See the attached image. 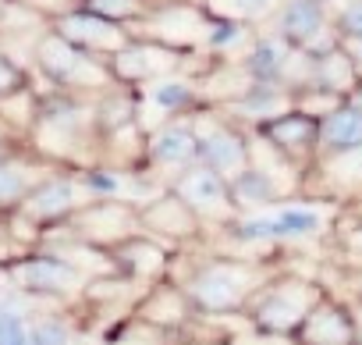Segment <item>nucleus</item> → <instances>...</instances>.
<instances>
[{
    "mask_svg": "<svg viewBox=\"0 0 362 345\" xmlns=\"http://www.w3.org/2000/svg\"><path fill=\"white\" fill-rule=\"evenodd\" d=\"M174 57H181V50L167 47V43H149V40H135L128 47H121L110 57V75L121 86H142V82H156L163 79L167 68H174Z\"/></svg>",
    "mask_w": 362,
    "mask_h": 345,
    "instance_id": "dca6fc26",
    "label": "nucleus"
},
{
    "mask_svg": "<svg viewBox=\"0 0 362 345\" xmlns=\"http://www.w3.org/2000/svg\"><path fill=\"white\" fill-rule=\"evenodd\" d=\"M337 246H341V253H344L348 260L362 264V217H355V225L341 228V235H337Z\"/></svg>",
    "mask_w": 362,
    "mask_h": 345,
    "instance_id": "72a5a7b5",
    "label": "nucleus"
},
{
    "mask_svg": "<svg viewBox=\"0 0 362 345\" xmlns=\"http://www.w3.org/2000/svg\"><path fill=\"white\" fill-rule=\"evenodd\" d=\"M249 36V26L245 22H235V18H221V15H206V43L210 50H231L238 43H245Z\"/></svg>",
    "mask_w": 362,
    "mask_h": 345,
    "instance_id": "cd10ccee",
    "label": "nucleus"
},
{
    "mask_svg": "<svg viewBox=\"0 0 362 345\" xmlns=\"http://www.w3.org/2000/svg\"><path fill=\"white\" fill-rule=\"evenodd\" d=\"M139 221H142L146 235H156V239H163L170 246L199 239V232H203V221L189 210V203H181L170 189H160L156 196H149L139 207Z\"/></svg>",
    "mask_w": 362,
    "mask_h": 345,
    "instance_id": "4468645a",
    "label": "nucleus"
},
{
    "mask_svg": "<svg viewBox=\"0 0 362 345\" xmlns=\"http://www.w3.org/2000/svg\"><path fill=\"white\" fill-rule=\"evenodd\" d=\"M93 125H96V135L100 139L117 135V132L139 125V93L132 86L100 93V100L93 103Z\"/></svg>",
    "mask_w": 362,
    "mask_h": 345,
    "instance_id": "5701e85b",
    "label": "nucleus"
},
{
    "mask_svg": "<svg viewBox=\"0 0 362 345\" xmlns=\"http://www.w3.org/2000/svg\"><path fill=\"white\" fill-rule=\"evenodd\" d=\"M110 256H114L117 274H124L132 285H146L149 288L156 281H167V271L177 260V249L170 242L156 239V235L139 232V235L124 239L121 246H114Z\"/></svg>",
    "mask_w": 362,
    "mask_h": 345,
    "instance_id": "9d476101",
    "label": "nucleus"
},
{
    "mask_svg": "<svg viewBox=\"0 0 362 345\" xmlns=\"http://www.w3.org/2000/svg\"><path fill=\"white\" fill-rule=\"evenodd\" d=\"M330 167H344V171H348V175H330V179H334V189L341 186L344 196L358 200V196H362V149H355V153H348V157H341V160H330Z\"/></svg>",
    "mask_w": 362,
    "mask_h": 345,
    "instance_id": "7c9ffc66",
    "label": "nucleus"
},
{
    "mask_svg": "<svg viewBox=\"0 0 362 345\" xmlns=\"http://www.w3.org/2000/svg\"><path fill=\"white\" fill-rule=\"evenodd\" d=\"M181 203H189V210L203 221V225H231L238 217L235 203H231V193H228V179L217 175V171L203 167V164H192L185 167L181 175L170 179L167 186Z\"/></svg>",
    "mask_w": 362,
    "mask_h": 345,
    "instance_id": "0eeeda50",
    "label": "nucleus"
},
{
    "mask_svg": "<svg viewBox=\"0 0 362 345\" xmlns=\"http://www.w3.org/2000/svg\"><path fill=\"white\" fill-rule=\"evenodd\" d=\"M25 86H29V82H25V68L15 64L4 50H0V100L11 96V93H18V89H25Z\"/></svg>",
    "mask_w": 362,
    "mask_h": 345,
    "instance_id": "473e14b6",
    "label": "nucleus"
},
{
    "mask_svg": "<svg viewBox=\"0 0 362 345\" xmlns=\"http://www.w3.org/2000/svg\"><path fill=\"white\" fill-rule=\"evenodd\" d=\"M50 175V167L47 164H36L33 157H8V160H0V214H8L15 207H22V200Z\"/></svg>",
    "mask_w": 362,
    "mask_h": 345,
    "instance_id": "4be33fe9",
    "label": "nucleus"
},
{
    "mask_svg": "<svg viewBox=\"0 0 362 345\" xmlns=\"http://www.w3.org/2000/svg\"><path fill=\"white\" fill-rule=\"evenodd\" d=\"M270 281L267 267L259 260H235V256H210L192 267L189 281H181L185 295L192 299L196 313L217 317V313H238L249 306V299Z\"/></svg>",
    "mask_w": 362,
    "mask_h": 345,
    "instance_id": "f257e3e1",
    "label": "nucleus"
},
{
    "mask_svg": "<svg viewBox=\"0 0 362 345\" xmlns=\"http://www.w3.org/2000/svg\"><path fill=\"white\" fill-rule=\"evenodd\" d=\"M192 128L199 135V164L210 167V171H217V175L231 179L235 171H242L252 160V135L242 132L231 118H214L210 128L192 118Z\"/></svg>",
    "mask_w": 362,
    "mask_h": 345,
    "instance_id": "1a4fd4ad",
    "label": "nucleus"
},
{
    "mask_svg": "<svg viewBox=\"0 0 362 345\" xmlns=\"http://www.w3.org/2000/svg\"><path fill=\"white\" fill-rule=\"evenodd\" d=\"M29 345H71V324L57 313H47L29 324Z\"/></svg>",
    "mask_w": 362,
    "mask_h": 345,
    "instance_id": "c85d7f7f",
    "label": "nucleus"
},
{
    "mask_svg": "<svg viewBox=\"0 0 362 345\" xmlns=\"http://www.w3.org/2000/svg\"><path fill=\"white\" fill-rule=\"evenodd\" d=\"M192 164H199V135L192 128V118H170L153 132H146V167L153 175L163 171L167 186Z\"/></svg>",
    "mask_w": 362,
    "mask_h": 345,
    "instance_id": "6e6552de",
    "label": "nucleus"
},
{
    "mask_svg": "<svg viewBox=\"0 0 362 345\" xmlns=\"http://www.w3.org/2000/svg\"><path fill=\"white\" fill-rule=\"evenodd\" d=\"M252 135L263 139L281 160H288L298 171L316 164V153H320V118H313V114H305L298 107H288L281 114H270V118L256 121Z\"/></svg>",
    "mask_w": 362,
    "mask_h": 345,
    "instance_id": "39448f33",
    "label": "nucleus"
},
{
    "mask_svg": "<svg viewBox=\"0 0 362 345\" xmlns=\"http://www.w3.org/2000/svg\"><path fill=\"white\" fill-rule=\"evenodd\" d=\"M228 193H231V203L238 214H249V210H259V207H270V203H281L284 200V189L277 182V175L270 167L249 160L242 171L228 179Z\"/></svg>",
    "mask_w": 362,
    "mask_h": 345,
    "instance_id": "a211bd4d",
    "label": "nucleus"
},
{
    "mask_svg": "<svg viewBox=\"0 0 362 345\" xmlns=\"http://www.w3.org/2000/svg\"><path fill=\"white\" fill-rule=\"evenodd\" d=\"M78 4L114 26H128V22H139V18H153V4L149 0H78Z\"/></svg>",
    "mask_w": 362,
    "mask_h": 345,
    "instance_id": "393cba45",
    "label": "nucleus"
},
{
    "mask_svg": "<svg viewBox=\"0 0 362 345\" xmlns=\"http://www.w3.org/2000/svg\"><path fill=\"white\" fill-rule=\"evenodd\" d=\"M68 228H71V235H78L89 246L114 249L124 239L142 232L139 203H128V200H89V203H82L71 214Z\"/></svg>",
    "mask_w": 362,
    "mask_h": 345,
    "instance_id": "423d86ee",
    "label": "nucleus"
},
{
    "mask_svg": "<svg viewBox=\"0 0 362 345\" xmlns=\"http://www.w3.org/2000/svg\"><path fill=\"white\" fill-rule=\"evenodd\" d=\"M291 57H295V47L284 43L277 33L274 36H256L252 47L242 57V72H245L249 82H277V86H284Z\"/></svg>",
    "mask_w": 362,
    "mask_h": 345,
    "instance_id": "aec40b11",
    "label": "nucleus"
},
{
    "mask_svg": "<svg viewBox=\"0 0 362 345\" xmlns=\"http://www.w3.org/2000/svg\"><path fill=\"white\" fill-rule=\"evenodd\" d=\"M295 345H358V324L344 302L323 295L295 331Z\"/></svg>",
    "mask_w": 362,
    "mask_h": 345,
    "instance_id": "f3484780",
    "label": "nucleus"
},
{
    "mask_svg": "<svg viewBox=\"0 0 362 345\" xmlns=\"http://www.w3.org/2000/svg\"><path fill=\"white\" fill-rule=\"evenodd\" d=\"M344 50L351 54V61H355V72H358V79H362V40H358V43H344Z\"/></svg>",
    "mask_w": 362,
    "mask_h": 345,
    "instance_id": "e433bc0d",
    "label": "nucleus"
},
{
    "mask_svg": "<svg viewBox=\"0 0 362 345\" xmlns=\"http://www.w3.org/2000/svg\"><path fill=\"white\" fill-rule=\"evenodd\" d=\"M8 281L18 288V292H29V295H54V299H68V295H82L89 278L71 264L64 260L61 253L47 249V253H25L22 260H15L8 267Z\"/></svg>",
    "mask_w": 362,
    "mask_h": 345,
    "instance_id": "20e7f679",
    "label": "nucleus"
},
{
    "mask_svg": "<svg viewBox=\"0 0 362 345\" xmlns=\"http://www.w3.org/2000/svg\"><path fill=\"white\" fill-rule=\"evenodd\" d=\"M327 292L298 274H277L270 278L252 299H249V324L259 334L270 338H295V331L302 327V320L313 313V306L323 299Z\"/></svg>",
    "mask_w": 362,
    "mask_h": 345,
    "instance_id": "f03ea898",
    "label": "nucleus"
},
{
    "mask_svg": "<svg viewBox=\"0 0 362 345\" xmlns=\"http://www.w3.org/2000/svg\"><path fill=\"white\" fill-rule=\"evenodd\" d=\"M277 36L305 54H320V50L341 43L334 33H327L323 0H284L277 11Z\"/></svg>",
    "mask_w": 362,
    "mask_h": 345,
    "instance_id": "f8f14e48",
    "label": "nucleus"
},
{
    "mask_svg": "<svg viewBox=\"0 0 362 345\" xmlns=\"http://www.w3.org/2000/svg\"><path fill=\"white\" fill-rule=\"evenodd\" d=\"M334 36L341 43H358L362 40V0H344L334 15Z\"/></svg>",
    "mask_w": 362,
    "mask_h": 345,
    "instance_id": "c756f323",
    "label": "nucleus"
},
{
    "mask_svg": "<svg viewBox=\"0 0 362 345\" xmlns=\"http://www.w3.org/2000/svg\"><path fill=\"white\" fill-rule=\"evenodd\" d=\"M0 345H29V324L11 306H0Z\"/></svg>",
    "mask_w": 362,
    "mask_h": 345,
    "instance_id": "2f4dec72",
    "label": "nucleus"
},
{
    "mask_svg": "<svg viewBox=\"0 0 362 345\" xmlns=\"http://www.w3.org/2000/svg\"><path fill=\"white\" fill-rule=\"evenodd\" d=\"M274 217L284 239H316L323 232V217L316 207H281Z\"/></svg>",
    "mask_w": 362,
    "mask_h": 345,
    "instance_id": "bb28decb",
    "label": "nucleus"
},
{
    "mask_svg": "<svg viewBox=\"0 0 362 345\" xmlns=\"http://www.w3.org/2000/svg\"><path fill=\"white\" fill-rule=\"evenodd\" d=\"M309 57H313L309 86L327 89V93H334V96H341V100L355 89L358 72H355V61H351V54L344 50V43H334V47H327V50H320V54H309Z\"/></svg>",
    "mask_w": 362,
    "mask_h": 345,
    "instance_id": "412c9836",
    "label": "nucleus"
},
{
    "mask_svg": "<svg viewBox=\"0 0 362 345\" xmlns=\"http://www.w3.org/2000/svg\"><path fill=\"white\" fill-rule=\"evenodd\" d=\"M344 103H348V107H355V111L362 114V79H358V82H355V89L344 96Z\"/></svg>",
    "mask_w": 362,
    "mask_h": 345,
    "instance_id": "c9c22d12",
    "label": "nucleus"
},
{
    "mask_svg": "<svg viewBox=\"0 0 362 345\" xmlns=\"http://www.w3.org/2000/svg\"><path fill=\"white\" fill-rule=\"evenodd\" d=\"M82 207V186L75 171H50V175L22 200V214L33 217L40 228H57L68 225L71 214Z\"/></svg>",
    "mask_w": 362,
    "mask_h": 345,
    "instance_id": "9b49d317",
    "label": "nucleus"
},
{
    "mask_svg": "<svg viewBox=\"0 0 362 345\" xmlns=\"http://www.w3.org/2000/svg\"><path fill=\"white\" fill-rule=\"evenodd\" d=\"M50 29L61 33V36H68V40L78 43L82 50L100 54V57H114L121 47L132 43V33H128L124 26H114V22H107V18L86 11L82 4L71 8V11H64V15H57V18L50 22Z\"/></svg>",
    "mask_w": 362,
    "mask_h": 345,
    "instance_id": "ddd939ff",
    "label": "nucleus"
},
{
    "mask_svg": "<svg viewBox=\"0 0 362 345\" xmlns=\"http://www.w3.org/2000/svg\"><path fill=\"white\" fill-rule=\"evenodd\" d=\"M149 103L163 114V121L170 118H189L199 111V89L196 82H185V79H174V75H163L156 82H149Z\"/></svg>",
    "mask_w": 362,
    "mask_h": 345,
    "instance_id": "b1692460",
    "label": "nucleus"
},
{
    "mask_svg": "<svg viewBox=\"0 0 362 345\" xmlns=\"http://www.w3.org/2000/svg\"><path fill=\"white\" fill-rule=\"evenodd\" d=\"M281 0H206V15H221V18H235V22H259L267 15L277 11Z\"/></svg>",
    "mask_w": 362,
    "mask_h": 345,
    "instance_id": "a878e982",
    "label": "nucleus"
},
{
    "mask_svg": "<svg viewBox=\"0 0 362 345\" xmlns=\"http://www.w3.org/2000/svg\"><path fill=\"white\" fill-rule=\"evenodd\" d=\"M362 149V114L348 103L334 107L330 114L320 118V153L316 164H330L341 160L348 153Z\"/></svg>",
    "mask_w": 362,
    "mask_h": 345,
    "instance_id": "6ab92c4d",
    "label": "nucleus"
},
{
    "mask_svg": "<svg viewBox=\"0 0 362 345\" xmlns=\"http://www.w3.org/2000/svg\"><path fill=\"white\" fill-rule=\"evenodd\" d=\"M36 64L47 75L50 86H57L61 93H82V89H96L107 93L110 86V61L100 54L82 50L78 43H71L68 36L47 29L36 40Z\"/></svg>",
    "mask_w": 362,
    "mask_h": 345,
    "instance_id": "7ed1b4c3",
    "label": "nucleus"
},
{
    "mask_svg": "<svg viewBox=\"0 0 362 345\" xmlns=\"http://www.w3.org/2000/svg\"><path fill=\"white\" fill-rule=\"evenodd\" d=\"M18 4H29V8H36L40 15H47V18L54 22L57 15H64V11L78 8V0H18Z\"/></svg>",
    "mask_w": 362,
    "mask_h": 345,
    "instance_id": "f704fd0d",
    "label": "nucleus"
},
{
    "mask_svg": "<svg viewBox=\"0 0 362 345\" xmlns=\"http://www.w3.org/2000/svg\"><path fill=\"white\" fill-rule=\"evenodd\" d=\"M192 299L185 295V288L174 285V281H156L146 288V295L135 302V320L153 327L156 334H170L192 324Z\"/></svg>",
    "mask_w": 362,
    "mask_h": 345,
    "instance_id": "2eb2a0df",
    "label": "nucleus"
}]
</instances>
